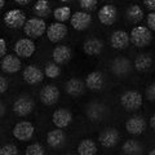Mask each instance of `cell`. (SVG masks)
I'll return each instance as SVG.
<instances>
[{
    "instance_id": "6da1fadb",
    "label": "cell",
    "mask_w": 155,
    "mask_h": 155,
    "mask_svg": "<svg viewBox=\"0 0 155 155\" xmlns=\"http://www.w3.org/2000/svg\"><path fill=\"white\" fill-rule=\"evenodd\" d=\"M153 39L151 31L146 26H136L129 34V41L137 48H145L150 44Z\"/></svg>"
},
{
    "instance_id": "7a4b0ae2",
    "label": "cell",
    "mask_w": 155,
    "mask_h": 155,
    "mask_svg": "<svg viewBox=\"0 0 155 155\" xmlns=\"http://www.w3.org/2000/svg\"><path fill=\"white\" fill-rule=\"evenodd\" d=\"M23 31H25L26 36H28V39H38L47 32V23L41 18H30L23 26Z\"/></svg>"
},
{
    "instance_id": "3957f363",
    "label": "cell",
    "mask_w": 155,
    "mask_h": 155,
    "mask_svg": "<svg viewBox=\"0 0 155 155\" xmlns=\"http://www.w3.org/2000/svg\"><path fill=\"white\" fill-rule=\"evenodd\" d=\"M143 98L142 94L138 91L134 89H129L125 91L124 93L120 96V104L127 111H136L142 106Z\"/></svg>"
},
{
    "instance_id": "277c9868",
    "label": "cell",
    "mask_w": 155,
    "mask_h": 155,
    "mask_svg": "<svg viewBox=\"0 0 155 155\" xmlns=\"http://www.w3.org/2000/svg\"><path fill=\"white\" fill-rule=\"evenodd\" d=\"M109 107L102 102H89L85 107V115L91 122H101L109 115Z\"/></svg>"
},
{
    "instance_id": "5b68a950",
    "label": "cell",
    "mask_w": 155,
    "mask_h": 155,
    "mask_svg": "<svg viewBox=\"0 0 155 155\" xmlns=\"http://www.w3.org/2000/svg\"><path fill=\"white\" fill-rule=\"evenodd\" d=\"M12 133L16 140L25 142V141H28V140L32 138L34 133H35V127H34V124L31 122L22 120V122H18L13 127Z\"/></svg>"
},
{
    "instance_id": "8992f818",
    "label": "cell",
    "mask_w": 155,
    "mask_h": 155,
    "mask_svg": "<svg viewBox=\"0 0 155 155\" xmlns=\"http://www.w3.org/2000/svg\"><path fill=\"white\" fill-rule=\"evenodd\" d=\"M120 140V133L119 130L114 127H106L101 130V133L98 136V141L106 149L115 147L118 145Z\"/></svg>"
},
{
    "instance_id": "52a82bcc",
    "label": "cell",
    "mask_w": 155,
    "mask_h": 155,
    "mask_svg": "<svg viewBox=\"0 0 155 155\" xmlns=\"http://www.w3.org/2000/svg\"><path fill=\"white\" fill-rule=\"evenodd\" d=\"M26 14L21 9H11L4 14V23L9 28H21L26 23Z\"/></svg>"
},
{
    "instance_id": "ba28073f",
    "label": "cell",
    "mask_w": 155,
    "mask_h": 155,
    "mask_svg": "<svg viewBox=\"0 0 155 155\" xmlns=\"http://www.w3.org/2000/svg\"><path fill=\"white\" fill-rule=\"evenodd\" d=\"M34 109H35V101L30 96H21L14 101L13 104V111L18 116H27L30 115Z\"/></svg>"
},
{
    "instance_id": "9c48e42d",
    "label": "cell",
    "mask_w": 155,
    "mask_h": 155,
    "mask_svg": "<svg viewBox=\"0 0 155 155\" xmlns=\"http://www.w3.org/2000/svg\"><path fill=\"white\" fill-rule=\"evenodd\" d=\"M35 51H36L35 43H34L32 39H28V38L19 39V40L16 41V44H14V52H16L17 57L28 58L35 53Z\"/></svg>"
},
{
    "instance_id": "30bf717a",
    "label": "cell",
    "mask_w": 155,
    "mask_h": 155,
    "mask_svg": "<svg viewBox=\"0 0 155 155\" xmlns=\"http://www.w3.org/2000/svg\"><path fill=\"white\" fill-rule=\"evenodd\" d=\"M146 127H147L146 119L142 115H133L129 119H127V122H125V129H127V132L133 136L142 134L145 132V129H146Z\"/></svg>"
},
{
    "instance_id": "8fae6325",
    "label": "cell",
    "mask_w": 155,
    "mask_h": 155,
    "mask_svg": "<svg viewBox=\"0 0 155 155\" xmlns=\"http://www.w3.org/2000/svg\"><path fill=\"white\" fill-rule=\"evenodd\" d=\"M40 101L47 106H52L57 104V101L60 100V89L57 88L54 84H47L40 89Z\"/></svg>"
},
{
    "instance_id": "7c38bea8",
    "label": "cell",
    "mask_w": 155,
    "mask_h": 155,
    "mask_svg": "<svg viewBox=\"0 0 155 155\" xmlns=\"http://www.w3.org/2000/svg\"><path fill=\"white\" fill-rule=\"evenodd\" d=\"M52 122L56 125V128L58 129H64L67 128L72 122V114L69 109L60 107L53 111L52 115Z\"/></svg>"
},
{
    "instance_id": "4fadbf2b",
    "label": "cell",
    "mask_w": 155,
    "mask_h": 155,
    "mask_svg": "<svg viewBox=\"0 0 155 155\" xmlns=\"http://www.w3.org/2000/svg\"><path fill=\"white\" fill-rule=\"evenodd\" d=\"M22 76H23V80L27 84L35 85L43 81V79H44V71L41 69H39L36 65H28L23 69Z\"/></svg>"
},
{
    "instance_id": "5bb4252c",
    "label": "cell",
    "mask_w": 155,
    "mask_h": 155,
    "mask_svg": "<svg viewBox=\"0 0 155 155\" xmlns=\"http://www.w3.org/2000/svg\"><path fill=\"white\" fill-rule=\"evenodd\" d=\"M118 18V9L113 4H105L98 11V19L105 26H111Z\"/></svg>"
},
{
    "instance_id": "9a60e30c",
    "label": "cell",
    "mask_w": 155,
    "mask_h": 155,
    "mask_svg": "<svg viewBox=\"0 0 155 155\" xmlns=\"http://www.w3.org/2000/svg\"><path fill=\"white\" fill-rule=\"evenodd\" d=\"M132 70V64L127 57L119 56L111 61V71L116 76H125Z\"/></svg>"
},
{
    "instance_id": "2e32d148",
    "label": "cell",
    "mask_w": 155,
    "mask_h": 155,
    "mask_svg": "<svg viewBox=\"0 0 155 155\" xmlns=\"http://www.w3.org/2000/svg\"><path fill=\"white\" fill-rule=\"evenodd\" d=\"M66 35H67V26L65 23L53 22L47 28V36L52 43H58L64 40Z\"/></svg>"
},
{
    "instance_id": "e0dca14e",
    "label": "cell",
    "mask_w": 155,
    "mask_h": 155,
    "mask_svg": "<svg viewBox=\"0 0 155 155\" xmlns=\"http://www.w3.org/2000/svg\"><path fill=\"white\" fill-rule=\"evenodd\" d=\"M70 22H71V26L74 27L75 30H78V31H84V30H87V28L91 26V23H92V16H91L89 13L83 12V11L75 12L71 16Z\"/></svg>"
},
{
    "instance_id": "ac0fdd59",
    "label": "cell",
    "mask_w": 155,
    "mask_h": 155,
    "mask_svg": "<svg viewBox=\"0 0 155 155\" xmlns=\"http://www.w3.org/2000/svg\"><path fill=\"white\" fill-rule=\"evenodd\" d=\"M110 45L118 51L125 49L129 45V34L124 30H115L110 36Z\"/></svg>"
},
{
    "instance_id": "d6986e66",
    "label": "cell",
    "mask_w": 155,
    "mask_h": 155,
    "mask_svg": "<svg viewBox=\"0 0 155 155\" xmlns=\"http://www.w3.org/2000/svg\"><path fill=\"white\" fill-rule=\"evenodd\" d=\"M21 60L16 54H5L2 58V70L7 74H14L21 70Z\"/></svg>"
},
{
    "instance_id": "ffe728a7",
    "label": "cell",
    "mask_w": 155,
    "mask_h": 155,
    "mask_svg": "<svg viewBox=\"0 0 155 155\" xmlns=\"http://www.w3.org/2000/svg\"><path fill=\"white\" fill-rule=\"evenodd\" d=\"M66 142V133L64 132V129H52L47 133V143L48 146H51L53 149L62 147Z\"/></svg>"
},
{
    "instance_id": "44dd1931",
    "label": "cell",
    "mask_w": 155,
    "mask_h": 155,
    "mask_svg": "<svg viewBox=\"0 0 155 155\" xmlns=\"http://www.w3.org/2000/svg\"><path fill=\"white\" fill-rule=\"evenodd\" d=\"M105 84V78L101 71H92L85 78V87L91 91H101Z\"/></svg>"
},
{
    "instance_id": "7402d4cb",
    "label": "cell",
    "mask_w": 155,
    "mask_h": 155,
    "mask_svg": "<svg viewBox=\"0 0 155 155\" xmlns=\"http://www.w3.org/2000/svg\"><path fill=\"white\" fill-rule=\"evenodd\" d=\"M71 48L69 45H57L52 52L53 62L57 65H64L71 60Z\"/></svg>"
},
{
    "instance_id": "603a6c76",
    "label": "cell",
    "mask_w": 155,
    "mask_h": 155,
    "mask_svg": "<svg viewBox=\"0 0 155 155\" xmlns=\"http://www.w3.org/2000/svg\"><path fill=\"white\" fill-rule=\"evenodd\" d=\"M84 89H85V83L81 79H78V78H71L65 84L66 93L71 97H78L83 94Z\"/></svg>"
},
{
    "instance_id": "cb8c5ba5",
    "label": "cell",
    "mask_w": 155,
    "mask_h": 155,
    "mask_svg": "<svg viewBox=\"0 0 155 155\" xmlns=\"http://www.w3.org/2000/svg\"><path fill=\"white\" fill-rule=\"evenodd\" d=\"M134 69L138 72H147L153 66V57L150 53H140L133 61Z\"/></svg>"
},
{
    "instance_id": "d4e9b609",
    "label": "cell",
    "mask_w": 155,
    "mask_h": 155,
    "mask_svg": "<svg viewBox=\"0 0 155 155\" xmlns=\"http://www.w3.org/2000/svg\"><path fill=\"white\" fill-rule=\"evenodd\" d=\"M104 49V43L98 38H88L83 44V51L88 56H98Z\"/></svg>"
},
{
    "instance_id": "484cf974",
    "label": "cell",
    "mask_w": 155,
    "mask_h": 155,
    "mask_svg": "<svg viewBox=\"0 0 155 155\" xmlns=\"http://www.w3.org/2000/svg\"><path fill=\"white\" fill-rule=\"evenodd\" d=\"M98 149H97V143L91 138L81 140L78 145V154L79 155H96Z\"/></svg>"
},
{
    "instance_id": "4316f807",
    "label": "cell",
    "mask_w": 155,
    "mask_h": 155,
    "mask_svg": "<svg viewBox=\"0 0 155 155\" xmlns=\"http://www.w3.org/2000/svg\"><path fill=\"white\" fill-rule=\"evenodd\" d=\"M122 150L125 155H141L143 151V146L137 140H127L123 143Z\"/></svg>"
},
{
    "instance_id": "83f0119b",
    "label": "cell",
    "mask_w": 155,
    "mask_h": 155,
    "mask_svg": "<svg viewBox=\"0 0 155 155\" xmlns=\"http://www.w3.org/2000/svg\"><path fill=\"white\" fill-rule=\"evenodd\" d=\"M125 16H127V19L129 22H132V23H138V22H141L142 19H143V16H145V13H143V9L137 5V4H132L128 9H127V12H125Z\"/></svg>"
},
{
    "instance_id": "f1b7e54d",
    "label": "cell",
    "mask_w": 155,
    "mask_h": 155,
    "mask_svg": "<svg viewBox=\"0 0 155 155\" xmlns=\"http://www.w3.org/2000/svg\"><path fill=\"white\" fill-rule=\"evenodd\" d=\"M34 13L38 16V18H44L48 17L51 13V5L47 0H38L34 5Z\"/></svg>"
},
{
    "instance_id": "f546056e",
    "label": "cell",
    "mask_w": 155,
    "mask_h": 155,
    "mask_svg": "<svg viewBox=\"0 0 155 155\" xmlns=\"http://www.w3.org/2000/svg\"><path fill=\"white\" fill-rule=\"evenodd\" d=\"M71 8L67 7V5H62V7H58L54 9V12H53V17L56 18L57 22L60 23H64L66 22L67 19L71 18Z\"/></svg>"
},
{
    "instance_id": "4dcf8cb0",
    "label": "cell",
    "mask_w": 155,
    "mask_h": 155,
    "mask_svg": "<svg viewBox=\"0 0 155 155\" xmlns=\"http://www.w3.org/2000/svg\"><path fill=\"white\" fill-rule=\"evenodd\" d=\"M44 75L51 79H57L61 75V67L54 62H48L44 66Z\"/></svg>"
},
{
    "instance_id": "1f68e13d",
    "label": "cell",
    "mask_w": 155,
    "mask_h": 155,
    "mask_svg": "<svg viewBox=\"0 0 155 155\" xmlns=\"http://www.w3.org/2000/svg\"><path fill=\"white\" fill-rule=\"evenodd\" d=\"M25 155H45V149L40 143H31L26 147Z\"/></svg>"
},
{
    "instance_id": "d6a6232c",
    "label": "cell",
    "mask_w": 155,
    "mask_h": 155,
    "mask_svg": "<svg viewBox=\"0 0 155 155\" xmlns=\"http://www.w3.org/2000/svg\"><path fill=\"white\" fill-rule=\"evenodd\" d=\"M97 4H98L97 0H80L79 2L80 8L83 9V12H87V13L94 11V9L97 8Z\"/></svg>"
},
{
    "instance_id": "836d02e7",
    "label": "cell",
    "mask_w": 155,
    "mask_h": 155,
    "mask_svg": "<svg viewBox=\"0 0 155 155\" xmlns=\"http://www.w3.org/2000/svg\"><path fill=\"white\" fill-rule=\"evenodd\" d=\"M0 155H18V149L16 145L7 143L0 147Z\"/></svg>"
},
{
    "instance_id": "e575fe53",
    "label": "cell",
    "mask_w": 155,
    "mask_h": 155,
    "mask_svg": "<svg viewBox=\"0 0 155 155\" xmlns=\"http://www.w3.org/2000/svg\"><path fill=\"white\" fill-rule=\"evenodd\" d=\"M145 97H146L150 102H155V83H151V84H149L146 87Z\"/></svg>"
},
{
    "instance_id": "d590c367",
    "label": "cell",
    "mask_w": 155,
    "mask_h": 155,
    "mask_svg": "<svg viewBox=\"0 0 155 155\" xmlns=\"http://www.w3.org/2000/svg\"><path fill=\"white\" fill-rule=\"evenodd\" d=\"M147 26L150 31L155 32V12H150V14L147 16Z\"/></svg>"
},
{
    "instance_id": "8d00e7d4",
    "label": "cell",
    "mask_w": 155,
    "mask_h": 155,
    "mask_svg": "<svg viewBox=\"0 0 155 155\" xmlns=\"http://www.w3.org/2000/svg\"><path fill=\"white\" fill-rule=\"evenodd\" d=\"M7 89H8V80L0 75V94H3Z\"/></svg>"
},
{
    "instance_id": "74e56055",
    "label": "cell",
    "mask_w": 155,
    "mask_h": 155,
    "mask_svg": "<svg viewBox=\"0 0 155 155\" xmlns=\"http://www.w3.org/2000/svg\"><path fill=\"white\" fill-rule=\"evenodd\" d=\"M7 53V41L3 38H0V58L5 57Z\"/></svg>"
},
{
    "instance_id": "f35d334b",
    "label": "cell",
    "mask_w": 155,
    "mask_h": 155,
    "mask_svg": "<svg viewBox=\"0 0 155 155\" xmlns=\"http://www.w3.org/2000/svg\"><path fill=\"white\" fill-rule=\"evenodd\" d=\"M143 4H145V7H146L149 11L155 12V0H145Z\"/></svg>"
},
{
    "instance_id": "ab89813d",
    "label": "cell",
    "mask_w": 155,
    "mask_h": 155,
    "mask_svg": "<svg viewBox=\"0 0 155 155\" xmlns=\"http://www.w3.org/2000/svg\"><path fill=\"white\" fill-rule=\"evenodd\" d=\"M150 127H151V129L155 132V114H153L151 118H150Z\"/></svg>"
},
{
    "instance_id": "60d3db41",
    "label": "cell",
    "mask_w": 155,
    "mask_h": 155,
    "mask_svg": "<svg viewBox=\"0 0 155 155\" xmlns=\"http://www.w3.org/2000/svg\"><path fill=\"white\" fill-rule=\"evenodd\" d=\"M4 113H5V106H4V104L0 101V118L4 115Z\"/></svg>"
},
{
    "instance_id": "b9f144b4",
    "label": "cell",
    "mask_w": 155,
    "mask_h": 155,
    "mask_svg": "<svg viewBox=\"0 0 155 155\" xmlns=\"http://www.w3.org/2000/svg\"><path fill=\"white\" fill-rule=\"evenodd\" d=\"M16 3L17 4H21V5H27L30 2H28V0H16Z\"/></svg>"
},
{
    "instance_id": "7bdbcfd3",
    "label": "cell",
    "mask_w": 155,
    "mask_h": 155,
    "mask_svg": "<svg viewBox=\"0 0 155 155\" xmlns=\"http://www.w3.org/2000/svg\"><path fill=\"white\" fill-rule=\"evenodd\" d=\"M4 5H5V2H4V0H0V9H3Z\"/></svg>"
},
{
    "instance_id": "ee69618b",
    "label": "cell",
    "mask_w": 155,
    "mask_h": 155,
    "mask_svg": "<svg viewBox=\"0 0 155 155\" xmlns=\"http://www.w3.org/2000/svg\"><path fill=\"white\" fill-rule=\"evenodd\" d=\"M147 155H155V149H153V150H150V153H149Z\"/></svg>"
},
{
    "instance_id": "f6af8a7d",
    "label": "cell",
    "mask_w": 155,
    "mask_h": 155,
    "mask_svg": "<svg viewBox=\"0 0 155 155\" xmlns=\"http://www.w3.org/2000/svg\"><path fill=\"white\" fill-rule=\"evenodd\" d=\"M65 155H75V154H65Z\"/></svg>"
}]
</instances>
